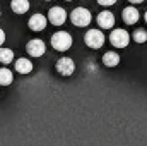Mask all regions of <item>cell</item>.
I'll use <instances>...</instances> for the list:
<instances>
[{
  "label": "cell",
  "mask_w": 147,
  "mask_h": 146,
  "mask_svg": "<svg viewBox=\"0 0 147 146\" xmlns=\"http://www.w3.org/2000/svg\"><path fill=\"white\" fill-rule=\"evenodd\" d=\"M146 23H147V12H146Z\"/></svg>",
  "instance_id": "obj_20"
},
{
  "label": "cell",
  "mask_w": 147,
  "mask_h": 146,
  "mask_svg": "<svg viewBox=\"0 0 147 146\" xmlns=\"http://www.w3.org/2000/svg\"><path fill=\"white\" fill-rule=\"evenodd\" d=\"M134 40H135L137 43H146L147 41V31H144V29H137V31L134 33Z\"/></svg>",
  "instance_id": "obj_16"
},
{
  "label": "cell",
  "mask_w": 147,
  "mask_h": 146,
  "mask_svg": "<svg viewBox=\"0 0 147 146\" xmlns=\"http://www.w3.org/2000/svg\"><path fill=\"white\" fill-rule=\"evenodd\" d=\"M101 5H105V7H110V5H113V3H116V0H98Z\"/></svg>",
  "instance_id": "obj_17"
},
{
  "label": "cell",
  "mask_w": 147,
  "mask_h": 146,
  "mask_svg": "<svg viewBox=\"0 0 147 146\" xmlns=\"http://www.w3.org/2000/svg\"><path fill=\"white\" fill-rule=\"evenodd\" d=\"M110 41L116 48H125L128 45V41H130V36H128V33L125 29H113L110 35Z\"/></svg>",
  "instance_id": "obj_4"
},
{
  "label": "cell",
  "mask_w": 147,
  "mask_h": 146,
  "mask_svg": "<svg viewBox=\"0 0 147 146\" xmlns=\"http://www.w3.org/2000/svg\"><path fill=\"white\" fill-rule=\"evenodd\" d=\"M10 7L16 14H26L29 10V2L28 0H12Z\"/></svg>",
  "instance_id": "obj_13"
},
{
  "label": "cell",
  "mask_w": 147,
  "mask_h": 146,
  "mask_svg": "<svg viewBox=\"0 0 147 146\" xmlns=\"http://www.w3.org/2000/svg\"><path fill=\"white\" fill-rule=\"evenodd\" d=\"M128 2H132V3H142L144 0H128Z\"/></svg>",
  "instance_id": "obj_19"
},
{
  "label": "cell",
  "mask_w": 147,
  "mask_h": 146,
  "mask_svg": "<svg viewBox=\"0 0 147 146\" xmlns=\"http://www.w3.org/2000/svg\"><path fill=\"white\" fill-rule=\"evenodd\" d=\"M67 2H69V0H67Z\"/></svg>",
  "instance_id": "obj_21"
},
{
  "label": "cell",
  "mask_w": 147,
  "mask_h": 146,
  "mask_svg": "<svg viewBox=\"0 0 147 146\" xmlns=\"http://www.w3.org/2000/svg\"><path fill=\"white\" fill-rule=\"evenodd\" d=\"M98 24H99L103 29H111L113 24H115V16L111 14L110 10H103V12L98 16Z\"/></svg>",
  "instance_id": "obj_8"
},
{
  "label": "cell",
  "mask_w": 147,
  "mask_h": 146,
  "mask_svg": "<svg viewBox=\"0 0 147 146\" xmlns=\"http://www.w3.org/2000/svg\"><path fill=\"white\" fill-rule=\"evenodd\" d=\"M48 21H50L51 24H55V26H62V24L67 21V12H65V9H62V7H53V9H50V12H48Z\"/></svg>",
  "instance_id": "obj_5"
},
{
  "label": "cell",
  "mask_w": 147,
  "mask_h": 146,
  "mask_svg": "<svg viewBox=\"0 0 147 146\" xmlns=\"http://www.w3.org/2000/svg\"><path fill=\"white\" fill-rule=\"evenodd\" d=\"M12 79H14V76L9 69H5V67L0 69V86H9L12 83Z\"/></svg>",
  "instance_id": "obj_14"
},
{
  "label": "cell",
  "mask_w": 147,
  "mask_h": 146,
  "mask_svg": "<svg viewBox=\"0 0 147 146\" xmlns=\"http://www.w3.org/2000/svg\"><path fill=\"white\" fill-rule=\"evenodd\" d=\"M29 28L33 31H43L46 28V17L41 16V14H34L31 19H29Z\"/></svg>",
  "instance_id": "obj_10"
},
{
  "label": "cell",
  "mask_w": 147,
  "mask_h": 146,
  "mask_svg": "<svg viewBox=\"0 0 147 146\" xmlns=\"http://www.w3.org/2000/svg\"><path fill=\"white\" fill-rule=\"evenodd\" d=\"M121 17H123V21H125L127 24H135V23L139 21L140 14H139V10H137L135 7H125Z\"/></svg>",
  "instance_id": "obj_9"
},
{
  "label": "cell",
  "mask_w": 147,
  "mask_h": 146,
  "mask_svg": "<svg viewBox=\"0 0 147 146\" xmlns=\"http://www.w3.org/2000/svg\"><path fill=\"white\" fill-rule=\"evenodd\" d=\"M57 71L62 74V76H72L74 71H75V64H74L72 59L62 57V59L57 62Z\"/></svg>",
  "instance_id": "obj_6"
},
{
  "label": "cell",
  "mask_w": 147,
  "mask_h": 146,
  "mask_svg": "<svg viewBox=\"0 0 147 146\" xmlns=\"http://www.w3.org/2000/svg\"><path fill=\"white\" fill-rule=\"evenodd\" d=\"M70 19H72V24L79 26V28H84V26H87V24L91 23L92 16H91V12H89L87 9H84V7H77V9H74Z\"/></svg>",
  "instance_id": "obj_2"
},
{
  "label": "cell",
  "mask_w": 147,
  "mask_h": 146,
  "mask_svg": "<svg viewBox=\"0 0 147 146\" xmlns=\"http://www.w3.org/2000/svg\"><path fill=\"white\" fill-rule=\"evenodd\" d=\"M26 50H28V53L33 55V57H41V55L45 53V43H43L41 40H31V41L26 45Z\"/></svg>",
  "instance_id": "obj_7"
},
{
  "label": "cell",
  "mask_w": 147,
  "mask_h": 146,
  "mask_svg": "<svg viewBox=\"0 0 147 146\" xmlns=\"http://www.w3.org/2000/svg\"><path fill=\"white\" fill-rule=\"evenodd\" d=\"M14 60V52L10 48H0V62L2 64H10Z\"/></svg>",
  "instance_id": "obj_15"
},
{
  "label": "cell",
  "mask_w": 147,
  "mask_h": 146,
  "mask_svg": "<svg viewBox=\"0 0 147 146\" xmlns=\"http://www.w3.org/2000/svg\"><path fill=\"white\" fill-rule=\"evenodd\" d=\"M3 41H5V33L0 29V46H2V43H3Z\"/></svg>",
  "instance_id": "obj_18"
},
{
  "label": "cell",
  "mask_w": 147,
  "mask_h": 146,
  "mask_svg": "<svg viewBox=\"0 0 147 146\" xmlns=\"http://www.w3.org/2000/svg\"><path fill=\"white\" fill-rule=\"evenodd\" d=\"M103 64H105L106 67H115V65H118V64H120V55H118L116 52H106V53L103 55Z\"/></svg>",
  "instance_id": "obj_11"
},
{
  "label": "cell",
  "mask_w": 147,
  "mask_h": 146,
  "mask_svg": "<svg viewBox=\"0 0 147 146\" xmlns=\"http://www.w3.org/2000/svg\"><path fill=\"white\" fill-rule=\"evenodd\" d=\"M16 71L19 74H29L33 71V64L28 59H19L16 60Z\"/></svg>",
  "instance_id": "obj_12"
},
{
  "label": "cell",
  "mask_w": 147,
  "mask_h": 146,
  "mask_svg": "<svg viewBox=\"0 0 147 146\" xmlns=\"http://www.w3.org/2000/svg\"><path fill=\"white\" fill-rule=\"evenodd\" d=\"M51 46L58 52H65L72 46V36L67 31H58L51 36Z\"/></svg>",
  "instance_id": "obj_1"
},
{
  "label": "cell",
  "mask_w": 147,
  "mask_h": 146,
  "mask_svg": "<svg viewBox=\"0 0 147 146\" xmlns=\"http://www.w3.org/2000/svg\"><path fill=\"white\" fill-rule=\"evenodd\" d=\"M84 41L91 48H101L105 45V35L99 29H89L84 36Z\"/></svg>",
  "instance_id": "obj_3"
}]
</instances>
